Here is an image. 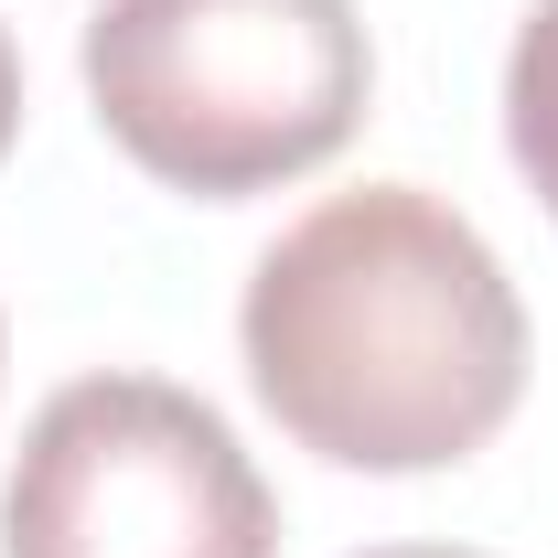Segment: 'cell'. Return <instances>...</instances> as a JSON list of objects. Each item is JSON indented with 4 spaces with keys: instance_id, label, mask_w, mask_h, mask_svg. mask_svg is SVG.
I'll return each mask as SVG.
<instances>
[{
    "instance_id": "8992f818",
    "label": "cell",
    "mask_w": 558,
    "mask_h": 558,
    "mask_svg": "<svg viewBox=\"0 0 558 558\" xmlns=\"http://www.w3.org/2000/svg\"><path fill=\"white\" fill-rule=\"evenodd\" d=\"M365 558H484V548H365Z\"/></svg>"
},
{
    "instance_id": "277c9868",
    "label": "cell",
    "mask_w": 558,
    "mask_h": 558,
    "mask_svg": "<svg viewBox=\"0 0 558 558\" xmlns=\"http://www.w3.org/2000/svg\"><path fill=\"white\" fill-rule=\"evenodd\" d=\"M505 150H515L526 194L558 215V0H537L505 44Z\"/></svg>"
},
{
    "instance_id": "7a4b0ae2",
    "label": "cell",
    "mask_w": 558,
    "mask_h": 558,
    "mask_svg": "<svg viewBox=\"0 0 558 558\" xmlns=\"http://www.w3.org/2000/svg\"><path fill=\"white\" fill-rule=\"evenodd\" d=\"M75 65L97 130L194 205L323 172L376 97L354 0H97Z\"/></svg>"
},
{
    "instance_id": "6da1fadb",
    "label": "cell",
    "mask_w": 558,
    "mask_h": 558,
    "mask_svg": "<svg viewBox=\"0 0 558 558\" xmlns=\"http://www.w3.org/2000/svg\"><path fill=\"white\" fill-rule=\"evenodd\" d=\"M236 354L258 409L344 473H451L526 398V301L429 183L323 194L247 269Z\"/></svg>"
},
{
    "instance_id": "3957f363",
    "label": "cell",
    "mask_w": 558,
    "mask_h": 558,
    "mask_svg": "<svg viewBox=\"0 0 558 558\" xmlns=\"http://www.w3.org/2000/svg\"><path fill=\"white\" fill-rule=\"evenodd\" d=\"M0 558H279V494L194 387L75 376L0 473Z\"/></svg>"
},
{
    "instance_id": "5b68a950",
    "label": "cell",
    "mask_w": 558,
    "mask_h": 558,
    "mask_svg": "<svg viewBox=\"0 0 558 558\" xmlns=\"http://www.w3.org/2000/svg\"><path fill=\"white\" fill-rule=\"evenodd\" d=\"M22 140V54H11V33H0V150Z\"/></svg>"
}]
</instances>
